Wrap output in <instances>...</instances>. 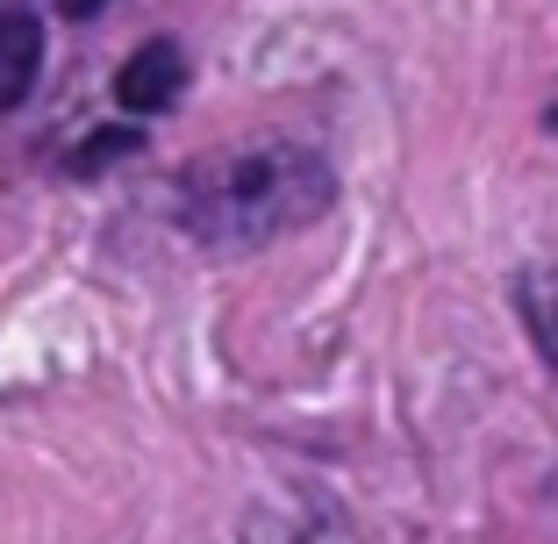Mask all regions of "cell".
<instances>
[{"label":"cell","instance_id":"1","mask_svg":"<svg viewBox=\"0 0 558 544\" xmlns=\"http://www.w3.org/2000/svg\"><path fill=\"white\" fill-rule=\"evenodd\" d=\"M337 208V172L308 144H236L180 172L172 215L201 251H265Z\"/></svg>","mask_w":558,"mask_h":544},{"label":"cell","instance_id":"2","mask_svg":"<svg viewBox=\"0 0 558 544\" xmlns=\"http://www.w3.org/2000/svg\"><path fill=\"white\" fill-rule=\"evenodd\" d=\"M180 86H186V58H180V44H172V36L144 44L130 65L116 72V100L130 108V116H158V108H172V100H180Z\"/></svg>","mask_w":558,"mask_h":544},{"label":"cell","instance_id":"3","mask_svg":"<svg viewBox=\"0 0 558 544\" xmlns=\"http://www.w3.org/2000/svg\"><path fill=\"white\" fill-rule=\"evenodd\" d=\"M236 544H359V530L344 516L315 509V501H272V509H258L244 523Z\"/></svg>","mask_w":558,"mask_h":544},{"label":"cell","instance_id":"4","mask_svg":"<svg viewBox=\"0 0 558 544\" xmlns=\"http://www.w3.org/2000/svg\"><path fill=\"white\" fill-rule=\"evenodd\" d=\"M36 65H44V22L22 8H0V116L29 100Z\"/></svg>","mask_w":558,"mask_h":544},{"label":"cell","instance_id":"5","mask_svg":"<svg viewBox=\"0 0 558 544\" xmlns=\"http://www.w3.org/2000/svg\"><path fill=\"white\" fill-rule=\"evenodd\" d=\"M515 309H523L530 337H537L544 365L558 373V265H544V273H523L515 280Z\"/></svg>","mask_w":558,"mask_h":544},{"label":"cell","instance_id":"6","mask_svg":"<svg viewBox=\"0 0 558 544\" xmlns=\"http://www.w3.org/2000/svg\"><path fill=\"white\" fill-rule=\"evenodd\" d=\"M130 150H144V130H100L72 150V172H94V166H108V158H130Z\"/></svg>","mask_w":558,"mask_h":544},{"label":"cell","instance_id":"7","mask_svg":"<svg viewBox=\"0 0 558 544\" xmlns=\"http://www.w3.org/2000/svg\"><path fill=\"white\" fill-rule=\"evenodd\" d=\"M58 8H65L72 22H94V15H100V0H58Z\"/></svg>","mask_w":558,"mask_h":544}]
</instances>
